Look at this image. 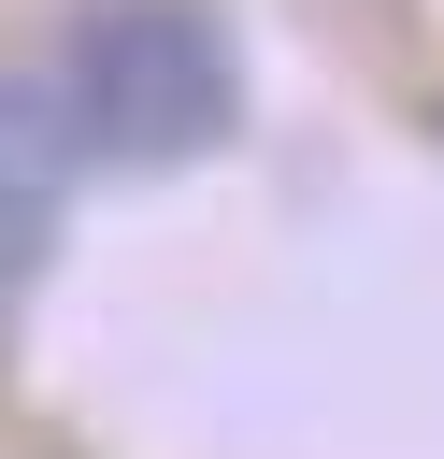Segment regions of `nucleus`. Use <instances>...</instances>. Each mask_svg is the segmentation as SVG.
<instances>
[{
    "label": "nucleus",
    "instance_id": "obj_1",
    "mask_svg": "<svg viewBox=\"0 0 444 459\" xmlns=\"http://www.w3.org/2000/svg\"><path fill=\"white\" fill-rule=\"evenodd\" d=\"M43 72H57L86 158H201V143H229V100H243L201 0H86Z\"/></svg>",
    "mask_w": 444,
    "mask_h": 459
},
{
    "label": "nucleus",
    "instance_id": "obj_2",
    "mask_svg": "<svg viewBox=\"0 0 444 459\" xmlns=\"http://www.w3.org/2000/svg\"><path fill=\"white\" fill-rule=\"evenodd\" d=\"M72 172H86V129H72L57 72L0 57V273H29V258L57 244V215H72Z\"/></svg>",
    "mask_w": 444,
    "mask_h": 459
}]
</instances>
